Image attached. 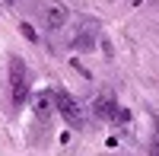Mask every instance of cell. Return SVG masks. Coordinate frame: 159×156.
I'll return each mask as SVG.
<instances>
[{
  "mask_svg": "<svg viewBox=\"0 0 159 156\" xmlns=\"http://www.w3.org/2000/svg\"><path fill=\"white\" fill-rule=\"evenodd\" d=\"M10 93L16 105H22L29 99V70H25L22 57H10Z\"/></svg>",
  "mask_w": 159,
  "mask_h": 156,
  "instance_id": "1",
  "label": "cell"
},
{
  "mask_svg": "<svg viewBox=\"0 0 159 156\" xmlns=\"http://www.w3.org/2000/svg\"><path fill=\"white\" fill-rule=\"evenodd\" d=\"M54 102H57V112L64 115V121L67 124H73V127H83V112H80V102L70 96V93H64V89H57L54 93Z\"/></svg>",
  "mask_w": 159,
  "mask_h": 156,
  "instance_id": "2",
  "label": "cell"
},
{
  "mask_svg": "<svg viewBox=\"0 0 159 156\" xmlns=\"http://www.w3.org/2000/svg\"><path fill=\"white\" fill-rule=\"evenodd\" d=\"M92 112H96V118H102V121H115V124H124V121L130 118L124 108L115 105L111 96H99L96 102H92Z\"/></svg>",
  "mask_w": 159,
  "mask_h": 156,
  "instance_id": "3",
  "label": "cell"
},
{
  "mask_svg": "<svg viewBox=\"0 0 159 156\" xmlns=\"http://www.w3.org/2000/svg\"><path fill=\"white\" fill-rule=\"evenodd\" d=\"M45 19H48L51 29H61V25L67 22V7L64 3H48L45 7Z\"/></svg>",
  "mask_w": 159,
  "mask_h": 156,
  "instance_id": "4",
  "label": "cell"
},
{
  "mask_svg": "<svg viewBox=\"0 0 159 156\" xmlns=\"http://www.w3.org/2000/svg\"><path fill=\"white\" fill-rule=\"evenodd\" d=\"M35 112H38V118H48V115H51V96L48 93H42L35 99Z\"/></svg>",
  "mask_w": 159,
  "mask_h": 156,
  "instance_id": "5",
  "label": "cell"
},
{
  "mask_svg": "<svg viewBox=\"0 0 159 156\" xmlns=\"http://www.w3.org/2000/svg\"><path fill=\"white\" fill-rule=\"evenodd\" d=\"M22 35H25V38H29V42H35V38H38V35H35V29H32V25H29V22H22Z\"/></svg>",
  "mask_w": 159,
  "mask_h": 156,
  "instance_id": "6",
  "label": "cell"
},
{
  "mask_svg": "<svg viewBox=\"0 0 159 156\" xmlns=\"http://www.w3.org/2000/svg\"><path fill=\"white\" fill-rule=\"evenodd\" d=\"M150 156H159V134H156V140H153V147H150Z\"/></svg>",
  "mask_w": 159,
  "mask_h": 156,
  "instance_id": "7",
  "label": "cell"
}]
</instances>
